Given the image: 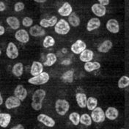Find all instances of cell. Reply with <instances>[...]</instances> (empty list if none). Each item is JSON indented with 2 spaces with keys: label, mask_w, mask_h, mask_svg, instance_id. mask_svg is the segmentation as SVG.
I'll use <instances>...</instances> for the list:
<instances>
[{
  "label": "cell",
  "mask_w": 129,
  "mask_h": 129,
  "mask_svg": "<svg viewBox=\"0 0 129 129\" xmlns=\"http://www.w3.org/2000/svg\"><path fill=\"white\" fill-rule=\"evenodd\" d=\"M55 40L54 38L51 36V35H47L44 38L43 41V46L44 48H48L51 47H53L55 45Z\"/></svg>",
  "instance_id": "obj_29"
},
{
  "label": "cell",
  "mask_w": 129,
  "mask_h": 129,
  "mask_svg": "<svg viewBox=\"0 0 129 129\" xmlns=\"http://www.w3.org/2000/svg\"><path fill=\"white\" fill-rule=\"evenodd\" d=\"M73 13V8L69 2H64L59 8L58 13L62 17H68Z\"/></svg>",
  "instance_id": "obj_15"
},
{
  "label": "cell",
  "mask_w": 129,
  "mask_h": 129,
  "mask_svg": "<svg viewBox=\"0 0 129 129\" xmlns=\"http://www.w3.org/2000/svg\"><path fill=\"white\" fill-rule=\"evenodd\" d=\"M101 25V20L97 17V18H92L89 19L87 24V30L88 32H92L94 30H96L100 28Z\"/></svg>",
  "instance_id": "obj_16"
},
{
  "label": "cell",
  "mask_w": 129,
  "mask_h": 129,
  "mask_svg": "<svg viewBox=\"0 0 129 129\" xmlns=\"http://www.w3.org/2000/svg\"><path fill=\"white\" fill-rule=\"evenodd\" d=\"M91 10L92 13L96 16L98 18L104 17L106 13V6H104L101 5L100 3H95L93 4L91 7Z\"/></svg>",
  "instance_id": "obj_12"
},
{
  "label": "cell",
  "mask_w": 129,
  "mask_h": 129,
  "mask_svg": "<svg viewBox=\"0 0 129 129\" xmlns=\"http://www.w3.org/2000/svg\"><path fill=\"white\" fill-rule=\"evenodd\" d=\"M29 33L32 37H43L46 35V30L40 25H33L30 27Z\"/></svg>",
  "instance_id": "obj_14"
},
{
  "label": "cell",
  "mask_w": 129,
  "mask_h": 129,
  "mask_svg": "<svg viewBox=\"0 0 129 129\" xmlns=\"http://www.w3.org/2000/svg\"><path fill=\"white\" fill-rule=\"evenodd\" d=\"M98 106V100L95 97H89L87 98V108L89 111H92Z\"/></svg>",
  "instance_id": "obj_32"
},
{
  "label": "cell",
  "mask_w": 129,
  "mask_h": 129,
  "mask_svg": "<svg viewBox=\"0 0 129 129\" xmlns=\"http://www.w3.org/2000/svg\"><path fill=\"white\" fill-rule=\"evenodd\" d=\"M5 33V28L3 26L0 25V36L3 35Z\"/></svg>",
  "instance_id": "obj_41"
},
{
  "label": "cell",
  "mask_w": 129,
  "mask_h": 129,
  "mask_svg": "<svg viewBox=\"0 0 129 129\" xmlns=\"http://www.w3.org/2000/svg\"><path fill=\"white\" fill-rule=\"evenodd\" d=\"M3 98H2V94H1V92H0V106L3 104Z\"/></svg>",
  "instance_id": "obj_43"
},
{
  "label": "cell",
  "mask_w": 129,
  "mask_h": 129,
  "mask_svg": "<svg viewBox=\"0 0 129 129\" xmlns=\"http://www.w3.org/2000/svg\"><path fill=\"white\" fill-rule=\"evenodd\" d=\"M113 46V43L110 40H106L102 42L98 46V51L101 53H108Z\"/></svg>",
  "instance_id": "obj_22"
},
{
  "label": "cell",
  "mask_w": 129,
  "mask_h": 129,
  "mask_svg": "<svg viewBox=\"0 0 129 129\" xmlns=\"http://www.w3.org/2000/svg\"><path fill=\"white\" fill-rule=\"evenodd\" d=\"M106 29L112 34H117L120 32V24L117 20L114 18H111L107 21L106 24Z\"/></svg>",
  "instance_id": "obj_9"
},
{
  "label": "cell",
  "mask_w": 129,
  "mask_h": 129,
  "mask_svg": "<svg viewBox=\"0 0 129 129\" xmlns=\"http://www.w3.org/2000/svg\"><path fill=\"white\" fill-rule=\"evenodd\" d=\"M71 30V25L64 19H59L58 20L57 23L54 26V32L57 35H65L68 34Z\"/></svg>",
  "instance_id": "obj_2"
},
{
  "label": "cell",
  "mask_w": 129,
  "mask_h": 129,
  "mask_svg": "<svg viewBox=\"0 0 129 129\" xmlns=\"http://www.w3.org/2000/svg\"><path fill=\"white\" fill-rule=\"evenodd\" d=\"M12 117L8 113L0 112V126L3 128H7L10 123Z\"/></svg>",
  "instance_id": "obj_25"
},
{
  "label": "cell",
  "mask_w": 129,
  "mask_h": 129,
  "mask_svg": "<svg viewBox=\"0 0 129 129\" xmlns=\"http://www.w3.org/2000/svg\"><path fill=\"white\" fill-rule=\"evenodd\" d=\"M68 21L73 27H77L81 24V19L79 16L73 12L68 16Z\"/></svg>",
  "instance_id": "obj_27"
},
{
  "label": "cell",
  "mask_w": 129,
  "mask_h": 129,
  "mask_svg": "<svg viewBox=\"0 0 129 129\" xmlns=\"http://www.w3.org/2000/svg\"><path fill=\"white\" fill-rule=\"evenodd\" d=\"M101 67V64L98 62H92L90 61L88 62H85L84 64V68L85 70V71L88 73H91L92 71H95L97 70H99Z\"/></svg>",
  "instance_id": "obj_24"
},
{
  "label": "cell",
  "mask_w": 129,
  "mask_h": 129,
  "mask_svg": "<svg viewBox=\"0 0 129 129\" xmlns=\"http://www.w3.org/2000/svg\"><path fill=\"white\" fill-rule=\"evenodd\" d=\"M6 22L8 25L13 30H18L20 27V21L15 16H9L6 18Z\"/></svg>",
  "instance_id": "obj_23"
},
{
  "label": "cell",
  "mask_w": 129,
  "mask_h": 129,
  "mask_svg": "<svg viewBox=\"0 0 129 129\" xmlns=\"http://www.w3.org/2000/svg\"><path fill=\"white\" fill-rule=\"evenodd\" d=\"M92 117L89 114H87V113H84V114H82L81 115V124H82L85 126H90L92 125Z\"/></svg>",
  "instance_id": "obj_30"
},
{
  "label": "cell",
  "mask_w": 129,
  "mask_h": 129,
  "mask_svg": "<svg viewBox=\"0 0 129 129\" xmlns=\"http://www.w3.org/2000/svg\"><path fill=\"white\" fill-rule=\"evenodd\" d=\"M50 79V76L47 72L41 73L37 76H32L28 79V83L32 85H43L48 82Z\"/></svg>",
  "instance_id": "obj_3"
},
{
  "label": "cell",
  "mask_w": 129,
  "mask_h": 129,
  "mask_svg": "<svg viewBox=\"0 0 129 129\" xmlns=\"http://www.w3.org/2000/svg\"><path fill=\"white\" fill-rule=\"evenodd\" d=\"M57 21H58L57 17L54 16L51 17L49 19H46V18L41 19L40 21V26H41L44 29L49 28V27H53L56 25Z\"/></svg>",
  "instance_id": "obj_18"
},
{
  "label": "cell",
  "mask_w": 129,
  "mask_h": 129,
  "mask_svg": "<svg viewBox=\"0 0 129 129\" xmlns=\"http://www.w3.org/2000/svg\"><path fill=\"white\" fill-rule=\"evenodd\" d=\"M22 25L24 27H31L33 25V20L30 17L26 16L22 20Z\"/></svg>",
  "instance_id": "obj_35"
},
{
  "label": "cell",
  "mask_w": 129,
  "mask_h": 129,
  "mask_svg": "<svg viewBox=\"0 0 129 129\" xmlns=\"http://www.w3.org/2000/svg\"><path fill=\"white\" fill-rule=\"evenodd\" d=\"M61 64H63V65H69V64H71V60L70 59H64V60H63V61L61 62Z\"/></svg>",
  "instance_id": "obj_38"
},
{
  "label": "cell",
  "mask_w": 129,
  "mask_h": 129,
  "mask_svg": "<svg viewBox=\"0 0 129 129\" xmlns=\"http://www.w3.org/2000/svg\"><path fill=\"white\" fill-rule=\"evenodd\" d=\"M105 115H106V118H107L108 120H115L119 116V111L117 108L110 106L108 107L105 111Z\"/></svg>",
  "instance_id": "obj_17"
},
{
  "label": "cell",
  "mask_w": 129,
  "mask_h": 129,
  "mask_svg": "<svg viewBox=\"0 0 129 129\" xmlns=\"http://www.w3.org/2000/svg\"><path fill=\"white\" fill-rule=\"evenodd\" d=\"M1 54H2V51L0 50V56H1Z\"/></svg>",
  "instance_id": "obj_45"
},
{
  "label": "cell",
  "mask_w": 129,
  "mask_h": 129,
  "mask_svg": "<svg viewBox=\"0 0 129 129\" xmlns=\"http://www.w3.org/2000/svg\"><path fill=\"white\" fill-rule=\"evenodd\" d=\"M6 10V5L3 2H0V12H3Z\"/></svg>",
  "instance_id": "obj_37"
},
{
  "label": "cell",
  "mask_w": 129,
  "mask_h": 129,
  "mask_svg": "<svg viewBox=\"0 0 129 129\" xmlns=\"http://www.w3.org/2000/svg\"><path fill=\"white\" fill-rule=\"evenodd\" d=\"M109 0H101L99 3L101 4V5H104V6H107V5H109Z\"/></svg>",
  "instance_id": "obj_39"
},
{
  "label": "cell",
  "mask_w": 129,
  "mask_h": 129,
  "mask_svg": "<svg viewBox=\"0 0 129 129\" xmlns=\"http://www.w3.org/2000/svg\"><path fill=\"white\" fill-rule=\"evenodd\" d=\"M37 120L38 122H40V123L43 124L44 125H46L48 128H53L56 124L55 120L52 117H51L50 116H48L46 114H38L37 117Z\"/></svg>",
  "instance_id": "obj_7"
},
{
  "label": "cell",
  "mask_w": 129,
  "mask_h": 129,
  "mask_svg": "<svg viewBox=\"0 0 129 129\" xmlns=\"http://www.w3.org/2000/svg\"><path fill=\"white\" fill-rule=\"evenodd\" d=\"M62 53H64V54L67 53V49L66 48H62Z\"/></svg>",
  "instance_id": "obj_44"
},
{
  "label": "cell",
  "mask_w": 129,
  "mask_h": 129,
  "mask_svg": "<svg viewBox=\"0 0 129 129\" xmlns=\"http://www.w3.org/2000/svg\"><path fill=\"white\" fill-rule=\"evenodd\" d=\"M80 117L81 115L79 113L74 112L71 113L69 114L68 118H69V120L71 122V123L73 125L77 126L80 124Z\"/></svg>",
  "instance_id": "obj_31"
},
{
  "label": "cell",
  "mask_w": 129,
  "mask_h": 129,
  "mask_svg": "<svg viewBox=\"0 0 129 129\" xmlns=\"http://www.w3.org/2000/svg\"><path fill=\"white\" fill-rule=\"evenodd\" d=\"M87 48L86 43L82 40H77L75 41L71 46V50L75 54H80Z\"/></svg>",
  "instance_id": "obj_8"
},
{
  "label": "cell",
  "mask_w": 129,
  "mask_h": 129,
  "mask_svg": "<svg viewBox=\"0 0 129 129\" xmlns=\"http://www.w3.org/2000/svg\"><path fill=\"white\" fill-rule=\"evenodd\" d=\"M76 101L78 106L81 108L84 109L87 107V95L84 92H77L76 94Z\"/></svg>",
  "instance_id": "obj_21"
},
{
  "label": "cell",
  "mask_w": 129,
  "mask_h": 129,
  "mask_svg": "<svg viewBox=\"0 0 129 129\" xmlns=\"http://www.w3.org/2000/svg\"><path fill=\"white\" fill-rule=\"evenodd\" d=\"M24 8H25V5L21 2H18L14 5V10L17 13L22 11Z\"/></svg>",
  "instance_id": "obj_36"
},
{
  "label": "cell",
  "mask_w": 129,
  "mask_h": 129,
  "mask_svg": "<svg viewBox=\"0 0 129 129\" xmlns=\"http://www.w3.org/2000/svg\"><path fill=\"white\" fill-rule=\"evenodd\" d=\"M91 117L93 122L95 123H101L106 120L105 112L101 107L97 106L95 109H93L91 112Z\"/></svg>",
  "instance_id": "obj_5"
},
{
  "label": "cell",
  "mask_w": 129,
  "mask_h": 129,
  "mask_svg": "<svg viewBox=\"0 0 129 129\" xmlns=\"http://www.w3.org/2000/svg\"><path fill=\"white\" fill-rule=\"evenodd\" d=\"M117 86L120 89H125L129 86V76H122L118 80Z\"/></svg>",
  "instance_id": "obj_34"
},
{
  "label": "cell",
  "mask_w": 129,
  "mask_h": 129,
  "mask_svg": "<svg viewBox=\"0 0 129 129\" xmlns=\"http://www.w3.org/2000/svg\"><path fill=\"white\" fill-rule=\"evenodd\" d=\"M21 101L19 100L18 98H16L15 95L8 97L5 102V107L8 109H13L18 108L21 106Z\"/></svg>",
  "instance_id": "obj_11"
},
{
  "label": "cell",
  "mask_w": 129,
  "mask_h": 129,
  "mask_svg": "<svg viewBox=\"0 0 129 129\" xmlns=\"http://www.w3.org/2000/svg\"><path fill=\"white\" fill-rule=\"evenodd\" d=\"M94 57V52L86 48L83 52L79 54V59L82 62H88L93 59Z\"/></svg>",
  "instance_id": "obj_20"
},
{
  "label": "cell",
  "mask_w": 129,
  "mask_h": 129,
  "mask_svg": "<svg viewBox=\"0 0 129 129\" xmlns=\"http://www.w3.org/2000/svg\"><path fill=\"white\" fill-rule=\"evenodd\" d=\"M35 2H37V3H45L47 0H34Z\"/></svg>",
  "instance_id": "obj_42"
},
{
  "label": "cell",
  "mask_w": 129,
  "mask_h": 129,
  "mask_svg": "<svg viewBox=\"0 0 129 129\" xmlns=\"http://www.w3.org/2000/svg\"><path fill=\"white\" fill-rule=\"evenodd\" d=\"M28 95L26 89L22 84H18L14 89V95L21 101H24Z\"/></svg>",
  "instance_id": "obj_13"
},
{
  "label": "cell",
  "mask_w": 129,
  "mask_h": 129,
  "mask_svg": "<svg viewBox=\"0 0 129 129\" xmlns=\"http://www.w3.org/2000/svg\"><path fill=\"white\" fill-rule=\"evenodd\" d=\"M98 2H101V0H98Z\"/></svg>",
  "instance_id": "obj_46"
},
{
  "label": "cell",
  "mask_w": 129,
  "mask_h": 129,
  "mask_svg": "<svg viewBox=\"0 0 129 129\" xmlns=\"http://www.w3.org/2000/svg\"><path fill=\"white\" fill-rule=\"evenodd\" d=\"M15 38L21 43H27L29 41V33L24 29H18L15 33Z\"/></svg>",
  "instance_id": "obj_10"
},
{
  "label": "cell",
  "mask_w": 129,
  "mask_h": 129,
  "mask_svg": "<svg viewBox=\"0 0 129 129\" xmlns=\"http://www.w3.org/2000/svg\"><path fill=\"white\" fill-rule=\"evenodd\" d=\"M73 74H74V71L73 70L67 71L62 74V79L66 83H72L73 81Z\"/></svg>",
  "instance_id": "obj_33"
},
{
  "label": "cell",
  "mask_w": 129,
  "mask_h": 129,
  "mask_svg": "<svg viewBox=\"0 0 129 129\" xmlns=\"http://www.w3.org/2000/svg\"><path fill=\"white\" fill-rule=\"evenodd\" d=\"M6 55L10 59H16L19 55V51L13 42H10L6 48Z\"/></svg>",
  "instance_id": "obj_6"
},
{
  "label": "cell",
  "mask_w": 129,
  "mask_h": 129,
  "mask_svg": "<svg viewBox=\"0 0 129 129\" xmlns=\"http://www.w3.org/2000/svg\"><path fill=\"white\" fill-rule=\"evenodd\" d=\"M46 95V92L43 89L35 90L32 96L31 106L35 111H40L43 107V102Z\"/></svg>",
  "instance_id": "obj_1"
},
{
  "label": "cell",
  "mask_w": 129,
  "mask_h": 129,
  "mask_svg": "<svg viewBox=\"0 0 129 129\" xmlns=\"http://www.w3.org/2000/svg\"><path fill=\"white\" fill-rule=\"evenodd\" d=\"M56 61H57V56L56 54L54 53H48L46 55V59L43 63V65L47 67H51L56 63Z\"/></svg>",
  "instance_id": "obj_28"
},
{
  "label": "cell",
  "mask_w": 129,
  "mask_h": 129,
  "mask_svg": "<svg viewBox=\"0 0 129 129\" xmlns=\"http://www.w3.org/2000/svg\"><path fill=\"white\" fill-rule=\"evenodd\" d=\"M10 129H24V127L22 124H18L15 126L12 127Z\"/></svg>",
  "instance_id": "obj_40"
},
{
  "label": "cell",
  "mask_w": 129,
  "mask_h": 129,
  "mask_svg": "<svg viewBox=\"0 0 129 129\" xmlns=\"http://www.w3.org/2000/svg\"><path fill=\"white\" fill-rule=\"evenodd\" d=\"M121 129H125V128H121Z\"/></svg>",
  "instance_id": "obj_47"
},
{
  "label": "cell",
  "mask_w": 129,
  "mask_h": 129,
  "mask_svg": "<svg viewBox=\"0 0 129 129\" xmlns=\"http://www.w3.org/2000/svg\"><path fill=\"white\" fill-rule=\"evenodd\" d=\"M43 72V64L38 61H34L31 65L30 74L32 76H35Z\"/></svg>",
  "instance_id": "obj_19"
},
{
  "label": "cell",
  "mask_w": 129,
  "mask_h": 129,
  "mask_svg": "<svg viewBox=\"0 0 129 129\" xmlns=\"http://www.w3.org/2000/svg\"><path fill=\"white\" fill-rule=\"evenodd\" d=\"M12 73L16 77H20L24 73V64L21 62H17L13 66Z\"/></svg>",
  "instance_id": "obj_26"
},
{
  "label": "cell",
  "mask_w": 129,
  "mask_h": 129,
  "mask_svg": "<svg viewBox=\"0 0 129 129\" xmlns=\"http://www.w3.org/2000/svg\"><path fill=\"white\" fill-rule=\"evenodd\" d=\"M55 110L60 116H64L70 109V104L65 99H58L55 102Z\"/></svg>",
  "instance_id": "obj_4"
}]
</instances>
